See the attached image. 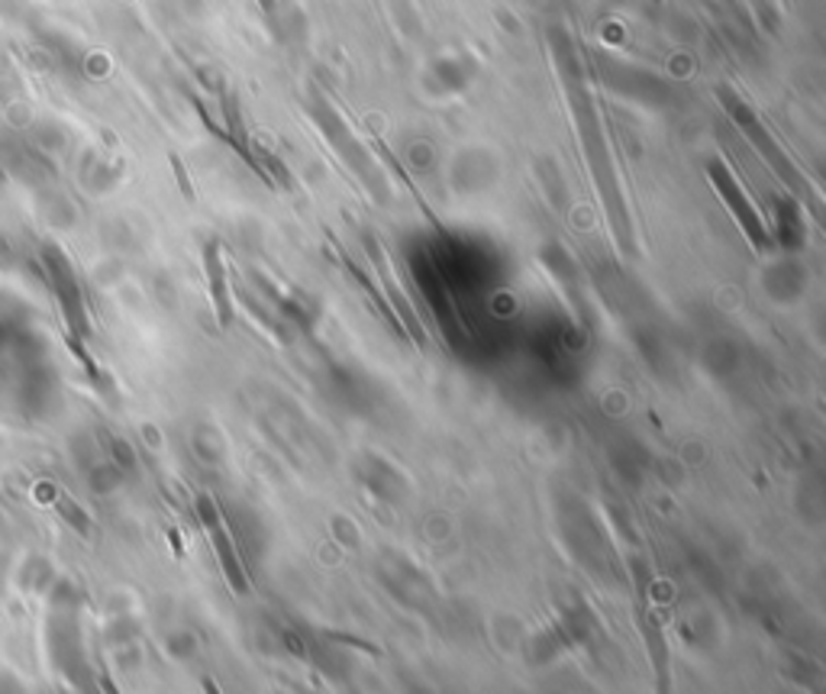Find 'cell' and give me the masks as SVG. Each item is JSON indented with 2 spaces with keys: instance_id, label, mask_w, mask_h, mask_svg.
I'll use <instances>...</instances> for the list:
<instances>
[{
  "instance_id": "6da1fadb",
  "label": "cell",
  "mask_w": 826,
  "mask_h": 694,
  "mask_svg": "<svg viewBox=\"0 0 826 694\" xmlns=\"http://www.w3.org/2000/svg\"><path fill=\"white\" fill-rule=\"evenodd\" d=\"M198 511H201L204 524L210 527V536H213V542H216V552H220V566H223L226 582L236 587L239 594H246V587L249 585H246L243 566H239V559H236V549H233V542H230V536H226V527H223V520H220L213 501H210V497H201V501H198Z\"/></svg>"
},
{
  "instance_id": "7a4b0ae2",
  "label": "cell",
  "mask_w": 826,
  "mask_h": 694,
  "mask_svg": "<svg viewBox=\"0 0 826 694\" xmlns=\"http://www.w3.org/2000/svg\"><path fill=\"white\" fill-rule=\"evenodd\" d=\"M204 692H206V694H220V692H216V685H213V682H210V679H206V682H204Z\"/></svg>"
}]
</instances>
